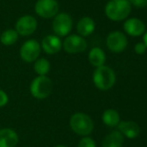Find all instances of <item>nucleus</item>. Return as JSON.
<instances>
[{"instance_id":"obj_13","label":"nucleus","mask_w":147,"mask_h":147,"mask_svg":"<svg viewBox=\"0 0 147 147\" xmlns=\"http://www.w3.org/2000/svg\"><path fill=\"white\" fill-rule=\"evenodd\" d=\"M117 130L128 139H135L140 135L141 128L136 122L127 120V121H120L117 126Z\"/></svg>"},{"instance_id":"obj_22","label":"nucleus","mask_w":147,"mask_h":147,"mask_svg":"<svg viewBox=\"0 0 147 147\" xmlns=\"http://www.w3.org/2000/svg\"><path fill=\"white\" fill-rule=\"evenodd\" d=\"M9 103V96L4 90L0 89V108H3Z\"/></svg>"},{"instance_id":"obj_26","label":"nucleus","mask_w":147,"mask_h":147,"mask_svg":"<svg viewBox=\"0 0 147 147\" xmlns=\"http://www.w3.org/2000/svg\"><path fill=\"white\" fill-rule=\"evenodd\" d=\"M53 147H67V146L63 145V144H58V145H55V146H53Z\"/></svg>"},{"instance_id":"obj_12","label":"nucleus","mask_w":147,"mask_h":147,"mask_svg":"<svg viewBox=\"0 0 147 147\" xmlns=\"http://www.w3.org/2000/svg\"><path fill=\"white\" fill-rule=\"evenodd\" d=\"M123 29L126 34L133 37H138L144 34L146 31L145 23L141 19L136 17H131L125 19L123 24Z\"/></svg>"},{"instance_id":"obj_15","label":"nucleus","mask_w":147,"mask_h":147,"mask_svg":"<svg viewBox=\"0 0 147 147\" xmlns=\"http://www.w3.org/2000/svg\"><path fill=\"white\" fill-rule=\"evenodd\" d=\"M95 21L89 16H83L78 20L76 24V31L77 34L82 37H87L94 32L95 30Z\"/></svg>"},{"instance_id":"obj_27","label":"nucleus","mask_w":147,"mask_h":147,"mask_svg":"<svg viewBox=\"0 0 147 147\" xmlns=\"http://www.w3.org/2000/svg\"><path fill=\"white\" fill-rule=\"evenodd\" d=\"M0 81H1V77H0Z\"/></svg>"},{"instance_id":"obj_10","label":"nucleus","mask_w":147,"mask_h":147,"mask_svg":"<svg viewBox=\"0 0 147 147\" xmlns=\"http://www.w3.org/2000/svg\"><path fill=\"white\" fill-rule=\"evenodd\" d=\"M128 45V39L125 34L121 31H112L106 37V46L114 53H120L125 51Z\"/></svg>"},{"instance_id":"obj_19","label":"nucleus","mask_w":147,"mask_h":147,"mask_svg":"<svg viewBox=\"0 0 147 147\" xmlns=\"http://www.w3.org/2000/svg\"><path fill=\"white\" fill-rule=\"evenodd\" d=\"M18 39H19V34L14 28H7L0 34V42L4 46L14 45L18 41Z\"/></svg>"},{"instance_id":"obj_9","label":"nucleus","mask_w":147,"mask_h":147,"mask_svg":"<svg viewBox=\"0 0 147 147\" xmlns=\"http://www.w3.org/2000/svg\"><path fill=\"white\" fill-rule=\"evenodd\" d=\"M62 49L70 55L83 53L87 49V41L85 40V37H82L79 34H70L62 40Z\"/></svg>"},{"instance_id":"obj_6","label":"nucleus","mask_w":147,"mask_h":147,"mask_svg":"<svg viewBox=\"0 0 147 147\" xmlns=\"http://www.w3.org/2000/svg\"><path fill=\"white\" fill-rule=\"evenodd\" d=\"M41 49L40 41L35 38H29L21 44L19 49V57L24 63L33 64L38 57H40Z\"/></svg>"},{"instance_id":"obj_1","label":"nucleus","mask_w":147,"mask_h":147,"mask_svg":"<svg viewBox=\"0 0 147 147\" xmlns=\"http://www.w3.org/2000/svg\"><path fill=\"white\" fill-rule=\"evenodd\" d=\"M131 10L132 5L128 0H109L104 8L106 17L112 21L127 19Z\"/></svg>"},{"instance_id":"obj_3","label":"nucleus","mask_w":147,"mask_h":147,"mask_svg":"<svg viewBox=\"0 0 147 147\" xmlns=\"http://www.w3.org/2000/svg\"><path fill=\"white\" fill-rule=\"evenodd\" d=\"M53 91L52 80L48 76H36L29 85L30 95L36 100L49 98Z\"/></svg>"},{"instance_id":"obj_2","label":"nucleus","mask_w":147,"mask_h":147,"mask_svg":"<svg viewBox=\"0 0 147 147\" xmlns=\"http://www.w3.org/2000/svg\"><path fill=\"white\" fill-rule=\"evenodd\" d=\"M71 130L77 135L84 137L89 136L94 130V123L91 117L83 112H76L72 114L69 119Z\"/></svg>"},{"instance_id":"obj_18","label":"nucleus","mask_w":147,"mask_h":147,"mask_svg":"<svg viewBox=\"0 0 147 147\" xmlns=\"http://www.w3.org/2000/svg\"><path fill=\"white\" fill-rule=\"evenodd\" d=\"M33 71L37 76H48L51 71V63L46 57H40L33 63Z\"/></svg>"},{"instance_id":"obj_5","label":"nucleus","mask_w":147,"mask_h":147,"mask_svg":"<svg viewBox=\"0 0 147 147\" xmlns=\"http://www.w3.org/2000/svg\"><path fill=\"white\" fill-rule=\"evenodd\" d=\"M73 19L67 12H58L52 18L51 28L54 34L59 37H65L71 34L73 29Z\"/></svg>"},{"instance_id":"obj_7","label":"nucleus","mask_w":147,"mask_h":147,"mask_svg":"<svg viewBox=\"0 0 147 147\" xmlns=\"http://www.w3.org/2000/svg\"><path fill=\"white\" fill-rule=\"evenodd\" d=\"M38 28V21L36 17L31 14L21 15L14 24V29L17 31L19 36L29 37L35 34Z\"/></svg>"},{"instance_id":"obj_16","label":"nucleus","mask_w":147,"mask_h":147,"mask_svg":"<svg viewBox=\"0 0 147 147\" xmlns=\"http://www.w3.org/2000/svg\"><path fill=\"white\" fill-rule=\"evenodd\" d=\"M88 61L94 68H99L105 65L106 55L100 47H92L88 53Z\"/></svg>"},{"instance_id":"obj_23","label":"nucleus","mask_w":147,"mask_h":147,"mask_svg":"<svg viewBox=\"0 0 147 147\" xmlns=\"http://www.w3.org/2000/svg\"><path fill=\"white\" fill-rule=\"evenodd\" d=\"M147 51V47L145 45V43L143 41H140V42H137L134 46V51H135L137 55H143L145 53V51Z\"/></svg>"},{"instance_id":"obj_20","label":"nucleus","mask_w":147,"mask_h":147,"mask_svg":"<svg viewBox=\"0 0 147 147\" xmlns=\"http://www.w3.org/2000/svg\"><path fill=\"white\" fill-rule=\"evenodd\" d=\"M120 120L119 113L114 110V109H107L103 112L102 114V122L107 126V127L114 128L117 127Z\"/></svg>"},{"instance_id":"obj_14","label":"nucleus","mask_w":147,"mask_h":147,"mask_svg":"<svg viewBox=\"0 0 147 147\" xmlns=\"http://www.w3.org/2000/svg\"><path fill=\"white\" fill-rule=\"evenodd\" d=\"M19 143V135L13 128H0V147H16Z\"/></svg>"},{"instance_id":"obj_21","label":"nucleus","mask_w":147,"mask_h":147,"mask_svg":"<svg viewBox=\"0 0 147 147\" xmlns=\"http://www.w3.org/2000/svg\"><path fill=\"white\" fill-rule=\"evenodd\" d=\"M77 147H97L96 142L90 136H84L79 140Z\"/></svg>"},{"instance_id":"obj_4","label":"nucleus","mask_w":147,"mask_h":147,"mask_svg":"<svg viewBox=\"0 0 147 147\" xmlns=\"http://www.w3.org/2000/svg\"><path fill=\"white\" fill-rule=\"evenodd\" d=\"M92 81L98 90L108 91L115 85L116 75L111 68L104 65L99 68H95V71L92 75Z\"/></svg>"},{"instance_id":"obj_8","label":"nucleus","mask_w":147,"mask_h":147,"mask_svg":"<svg viewBox=\"0 0 147 147\" xmlns=\"http://www.w3.org/2000/svg\"><path fill=\"white\" fill-rule=\"evenodd\" d=\"M59 9L58 0H36L34 4L35 14L42 19H52Z\"/></svg>"},{"instance_id":"obj_25","label":"nucleus","mask_w":147,"mask_h":147,"mask_svg":"<svg viewBox=\"0 0 147 147\" xmlns=\"http://www.w3.org/2000/svg\"><path fill=\"white\" fill-rule=\"evenodd\" d=\"M143 42L145 43V45L147 47V30L144 32V34H143Z\"/></svg>"},{"instance_id":"obj_11","label":"nucleus","mask_w":147,"mask_h":147,"mask_svg":"<svg viewBox=\"0 0 147 147\" xmlns=\"http://www.w3.org/2000/svg\"><path fill=\"white\" fill-rule=\"evenodd\" d=\"M41 49L48 55H54L62 49V39L56 34H47L40 41Z\"/></svg>"},{"instance_id":"obj_17","label":"nucleus","mask_w":147,"mask_h":147,"mask_svg":"<svg viewBox=\"0 0 147 147\" xmlns=\"http://www.w3.org/2000/svg\"><path fill=\"white\" fill-rule=\"evenodd\" d=\"M124 136L118 130H113L104 137L102 147H122L124 144Z\"/></svg>"},{"instance_id":"obj_24","label":"nucleus","mask_w":147,"mask_h":147,"mask_svg":"<svg viewBox=\"0 0 147 147\" xmlns=\"http://www.w3.org/2000/svg\"><path fill=\"white\" fill-rule=\"evenodd\" d=\"M132 6L137 8H144L147 6V0H128Z\"/></svg>"}]
</instances>
